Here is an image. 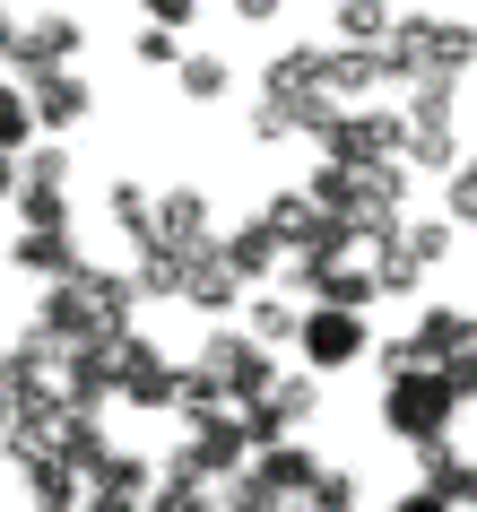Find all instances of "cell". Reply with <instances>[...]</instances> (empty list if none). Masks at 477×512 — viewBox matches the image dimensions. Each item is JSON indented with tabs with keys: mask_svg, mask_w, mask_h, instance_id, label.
<instances>
[{
	"mask_svg": "<svg viewBox=\"0 0 477 512\" xmlns=\"http://www.w3.org/2000/svg\"><path fill=\"white\" fill-rule=\"evenodd\" d=\"M35 148V105L18 79H0V157H27Z\"/></svg>",
	"mask_w": 477,
	"mask_h": 512,
	"instance_id": "8fae6325",
	"label": "cell"
},
{
	"mask_svg": "<svg viewBox=\"0 0 477 512\" xmlns=\"http://www.w3.org/2000/svg\"><path fill=\"white\" fill-rule=\"evenodd\" d=\"M27 105H35V131L70 139L87 113H96V87H87L79 70H44V79H27Z\"/></svg>",
	"mask_w": 477,
	"mask_h": 512,
	"instance_id": "3957f363",
	"label": "cell"
},
{
	"mask_svg": "<svg viewBox=\"0 0 477 512\" xmlns=\"http://www.w3.org/2000/svg\"><path fill=\"white\" fill-rule=\"evenodd\" d=\"M113 217H122L131 243H157V200H148L139 183H113Z\"/></svg>",
	"mask_w": 477,
	"mask_h": 512,
	"instance_id": "4fadbf2b",
	"label": "cell"
},
{
	"mask_svg": "<svg viewBox=\"0 0 477 512\" xmlns=\"http://www.w3.org/2000/svg\"><path fill=\"white\" fill-rule=\"evenodd\" d=\"M79 512H148V504H139V495H113V486H87Z\"/></svg>",
	"mask_w": 477,
	"mask_h": 512,
	"instance_id": "7402d4cb",
	"label": "cell"
},
{
	"mask_svg": "<svg viewBox=\"0 0 477 512\" xmlns=\"http://www.w3.org/2000/svg\"><path fill=\"white\" fill-rule=\"evenodd\" d=\"M0 209H18V157H0Z\"/></svg>",
	"mask_w": 477,
	"mask_h": 512,
	"instance_id": "d4e9b609",
	"label": "cell"
},
{
	"mask_svg": "<svg viewBox=\"0 0 477 512\" xmlns=\"http://www.w3.org/2000/svg\"><path fill=\"white\" fill-rule=\"evenodd\" d=\"M18 478H27V495H35V512H79L87 504V478L70 469L61 452H27V460H9Z\"/></svg>",
	"mask_w": 477,
	"mask_h": 512,
	"instance_id": "52a82bcc",
	"label": "cell"
},
{
	"mask_svg": "<svg viewBox=\"0 0 477 512\" xmlns=\"http://www.w3.org/2000/svg\"><path fill=\"white\" fill-rule=\"evenodd\" d=\"M209 374L226 382V391H252V382H261V356L243 348V339H217V348H209Z\"/></svg>",
	"mask_w": 477,
	"mask_h": 512,
	"instance_id": "5bb4252c",
	"label": "cell"
},
{
	"mask_svg": "<svg viewBox=\"0 0 477 512\" xmlns=\"http://www.w3.org/2000/svg\"><path fill=\"white\" fill-rule=\"evenodd\" d=\"M131 304L139 287L131 278H113V270H70L44 287V304H35V330H53L61 348H113V339H131Z\"/></svg>",
	"mask_w": 477,
	"mask_h": 512,
	"instance_id": "6da1fadb",
	"label": "cell"
},
{
	"mask_svg": "<svg viewBox=\"0 0 477 512\" xmlns=\"http://www.w3.org/2000/svg\"><path fill=\"white\" fill-rule=\"evenodd\" d=\"M183 408H191V417H209V408H217V374H209V365L183 374Z\"/></svg>",
	"mask_w": 477,
	"mask_h": 512,
	"instance_id": "ffe728a7",
	"label": "cell"
},
{
	"mask_svg": "<svg viewBox=\"0 0 477 512\" xmlns=\"http://www.w3.org/2000/svg\"><path fill=\"white\" fill-rule=\"evenodd\" d=\"M200 226H209V209H200L191 191H165V200H157V243H165V252H183V261H191V252H200Z\"/></svg>",
	"mask_w": 477,
	"mask_h": 512,
	"instance_id": "ba28073f",
	"label": "cell"
},
{
	"mask_svg": "<svg viewBox=\"0 0 477 512\" xmlns=\"http://www.w3.org/2000/svg\"><path fill=\"white\" fill-rule=\"evenodd\" d=\"M9 270H27V278L53 287V278L79 270V235H70V226H18V235H9Z\"/></svg>",
	"mask_w": 477,
	"mask_h": 512,
	"instance_id": "5b68a950",
	"label": "cell"
},
{
	"mask_svg": "<svg viewBox=\"0 0 477 512\" xmlns=\"http://www.w3.org/2000/svg\"><path fill=\"white\" fill-rule=\"evenodd\" d=\"M131 53L148 61V70H165V61H174V27H139V35H131Z\"/></svg>",
	"mask_w": 477,
	"mask_h": 512,
	"instance_id": "ac0fdd59",
	"label": "cell"
},
{
	"mask_svg": "<svg viewBox=\"0 0 477 512\" xmlns=\"http://www.w3.org/2000/svg\"><path fill=\"white\" fill-rule=\"evenodd\" d=\"M183 87L191 96H217V87H226V61H183Z\"/></svg>",
	"mask_w": 477,
	"mask_h": 512,
	"instance_id": "44dd1931",
	"label": "cell"
},
{
	"mask_svg": "<svg viewBox=\"0 0 477 512\" xmlns=\"http://www.w3.org/2000/svg\"><path fill=\"white\" fill-rule=\"evenodd\" d=\"M0 426H9V400H0Z\"/></svg>",
	"mask_w": 477,
	"mask_h": 512,
	"instance_id": "83f0119b",
	"label": "cell"
},
{
	"mask_svg": "<svg viewBox=\"0 0 477 512\" xmlns=\"http://www.w3.org/2000/svg\"><path fill=\"white\" fill-rule=\"evenodd\" d=\"M183 252H165V243H139V270H131V287L139 296H183Z\"/></svg>",
	"mask_w": 477,
	"mask_h": 512,
	"instance_id": "30bf717a",
	"label": "cell"
},
{
	"mask_svg": "<svg viewBox=\"0 0 477 512\" xmlns=\"http://www.w3.org/2000/svg\"><path fill=\"white\" fill-rule=\"evenodd\" d=\"M148 512H209V495H200L191 478H174V486H157V504H148Z\"/></svg>",
	"mask_w": 477,
	"mask_h": 512,
	"instance_id": "d6986e66",
	"label": "cell"
},
{
	"mask_svg": "<svg viewBox=\"0 0 477 512\" xmlns=\"http://www.w3.org/2000/svg\"><path fill=\"white\" fill-rule=\"evenodd\" d=\"M87 486H113V495H148V460H139V452H113Z\"/></svg>",
	"mask_w": 477,
	"mask_h": 512,
	"instance_id": "2e32d148",
	"label": "cell"
},
{
	"mask_svg": "<svg viewBox=\"0 0 477 512\" xmlns=\"http://www.w3.org/2000/svg\"><path fill=\"white\" fill-rule=\"evenodd\" d=\"M261 252H269L261 235H235V243H226V270H261Z\"/></svg>",
	"mask_w": 477,
	"mask_h": 512,
	"instance_id": "603a6c76",
	"label": "cell"
},
{
	"mask_svg": "<svg viewBox=\"0 0 477 512\" xmlns=\"http://www.w3.org/2000/svg\"><path fill=\"white\" fill-rule=\"evenodd\" d=\"M191 18V0H148V27H183Z\"/></svg>",
	"mask_w": 477,
	"mask_h": 512,
	"instance_id": "cb8c5ba5",
	"label": "cell"
},
{
	"mask_svg": "<svg viewBox=\"0 0 477 512\" xmlns=\"http://www.w3.org/2000/svg\"><path fill=\"white\" fill-rule=\"evenodd\" d=\"M183 296H191V304H209V313H217L226 296H235V270H226V252H191V270H183Z\"/></svg>",
	"mask_w": 477,
	"mask_h": 512,
	"instance_id": "7c38bea8",
	"label": "cell"
},
{
	"mask_svg": "<svg viewBox=\"0 0 477 512\" xmlns=\"http://www.w3.org/2000/svg\"><path fill=\"white\" fill-rule=\"evenodd\" d=\"M61 9H79V0H61Z\"/></svg>",
	"mask_w": 477,
	"mask_h": 512,
	"instance_id": "f1b7e54d",
	"label": "cell"
},
{
	"mask_svg": "<svg viewBox=\"0 0 477 512\" xmlns=\"http://www.w3.org/2000/svg\"><path fill=\"white\" fill-rule=\"evenodd\" d=\"M113 348H122V339H113ZM113 348H70V356H61V408L96 417V408L122 391V365H113Z\"/></svg>",
	"mask_w": 477,
	"mask_h": 512,
	"instance_id": "277c9868",
	"label": "cell"
},
{
	"mask_svg": "<svg viewBox=\"0 0 477 512\" xmlns=\"http://www.w3.org/2000/svg\"><path fill=\"white\" fill-rule=\"evenodd\" d=\"M235 443H243L235 426H200V443L183 452V478H200V469H226V460H235Z\"/></svg>",
	"mask_w": 477,
	"mask_h": 512,
	"instance_id": "9a60e30c",
	"label": "cell"
},
{
	"mask_svg": "<svg viewBox=\"0 0 477 512\" xmlns=\"http://www.w3.org/2000/svg\"><path fill=\"white\" fill-rule=\"evenodd\" d=\"M9 35H18V9H9V0H0V53H9Z\"/></svg>",
	"mask_w": 477,
	"mask_h": 512,
	"instance_id": "484cf974",
	"label": "cell"
},
{
	"mask_svg": "<svg viewBox=\"0 0 477 512\" xmlns=\"http://www.w3.org/2000/svg\"><path fill=\"white\" fill-rule=\"evenodd\" d=\"M18 226H70V191H18Z\"/></svg>",
	"mask_w": 477,
	"mask_h": 512,
	"instance_id": "e0dca14e",
	"label": "cell"
},
{
	"mask_svg": "<svg viewBox=\"0 0 477 512\" xmlns=\"http://www.w3.org/2000/svg\"><path fill=\"white\" fill-rule=\"evenodd\" d=\"M18 191H70V148L61 139H35L18 157Z\"/></svg>",
	"mask_w": 477,
	"mask_h": 512,
	"instance_id": "9c48e42d",
	"label": "cell"
},
{
	"mask_svg": "<svg viewBox=\"0 0 477 512\" xmlns=\"http://www.w3.org/2000/svg\"><path fill=\"white\" fill-rule=\"evenodd\" d=\"M113 365H122V400H139V408L183 400V374H174V365H165L148 339H122V348H113Z\"/></svg>",
	"mask_w": 477,
	"mask_h": 512,
	"instance_id": "8992f818",
	"label": "cell"
},
{
	"mask_svg": "<svg viewBox=\"0 0 477 512\" xmlns=\"http://www.w3.org/2000/svg\"><path fill=\"white\" fill-rule=\"evenodd\" d=\"M235 512H261V486H243V495H235Z\"/></svg>",
	"mask_w": 477,
	"mask_h": 512,
	"instance_id": "4316f807",
	"label": "cell"
},
{
	"mask_svg": "<svg viewBox=\"0 0 477 512\" xmlns=\"http://www.w3.org/2000/svg\"><path fill=\"white\" fill-rule=\"evenodd\" d=\"M79 44H87V27L70 18V9H53V18H18V35H9V70H18V87L27 79H44V70H79Z\"/></svg>",
	"mask_w": 477,
	"mask_h": 512,
	"instance_id": "7a4b0ae2",
	"label": "cell"
}]
</instances>
